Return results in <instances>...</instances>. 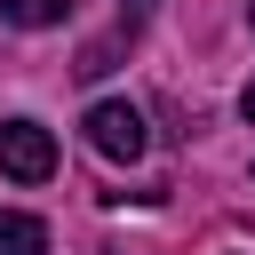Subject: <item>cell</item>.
<instances>
[{"label":"cell","mask_w":255,"mask_h":255,"mask_svg":"<svg viewBox=\"0 0 255 255\" xmlns=\"http://www.w3.org/2000/svg\"><path fill=\"white\" fill-rule=\"evenodd\" d=\"M88 143H96L104 159H120V167H135L151 135H143V112H135L128 96H104V104L88 112Z\"/></svg>","instance_id":"obj_1"},{"label":"cell","mask_w":255,"mask_h":255,"mask_svg":"<svg viewBox=\"0 0 255 255\" xmlns=\"http://www.w3.org/2000/svg\"><path fill=\"white\" fill-rule=\"evenodd\" d=\"M0 16H8V24H24V32H48V24H64V16H72V0H0Z\"/></svg>","instance_id":"obj_4"},{"label":"cell","mask_w":255,"mask_h":255,"mask_svg":"<svg viewBox=\"0 0 255 255\" xmlns=\"http://www.w3.org/2000/svg\"><path fill=\"white\" fill-rule=\"evenodd\" d=\"M128 8H151V0H128Z\"/></svg>","instance_id":"obj_7"},{"label":"cell","mask_w":255,"mask_h":255,"mask_svg":"<svg viewBox=\"0 0 255 255\" xmlns=\"http://www.w3.org/2000/svg\"><path fill=\"white\" fill-rule=\"evenodd\" d=\"M0 175L48 183V175H56V135H48L40 120H0Z\"/></svg>","instance_id":"obj_2"},{"label":"cell","mask_w":255,"mask_h":255,"mask_svg":"<svg viewBox=\"0 0 255 255\" xmlns=\"http://www.w3.org/2000/svg\"><path fill=\"white\" fill-rule=\"evenodd\" d=\"M239 112H247V128H255V80H247V96H239Z\"/></svg>","instance_id":"obj_5"},{"label":"cell","mask_w":255,"mask_h":255,"mask_svg":"<svg viewBox=\"0 0 255 255\" xmlns=\"http://www.w3.org/2000/svg\"><path fill=\"white\" fill-rule=\"evenodd\" d=\"M247 24H255V0H247Z\"/></svg>","instance_id":"obj_6"},{"label":"cell","mask_w":255,"mask_h":255,"mask_svg":"<svg viewBox=\"0 0 255 255\" xmlns=\"http://www.w3.org/2000/svg\"><path fill=\"white\" fill-rule=\"evenodd\" d=\"M0 255H48V223L24 207H0Z\"/></svg>","instance_id":"obj_3"}]
</instances>
